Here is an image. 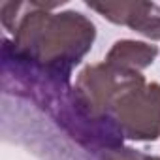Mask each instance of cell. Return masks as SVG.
<instances>
[{
    "instance_id": "6da1fadb",
    "label": "cell",
    "mask_w": 160,
    "mask_h": 160,
    "mask_svg": "<svg viewBox=\"0 0 160 160\" xmlns=\"http://www.w3.org/2000/svg\"><path fill=\"white\" fill-rule=\"evenodd\" d=\"M145 158H147V156H143V160H145Z\"/></svg>"
}]
</instances>
